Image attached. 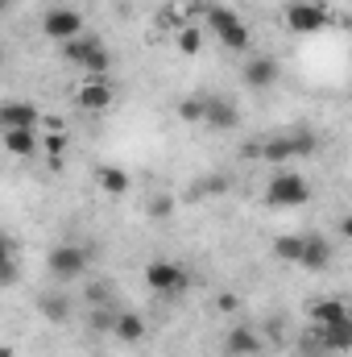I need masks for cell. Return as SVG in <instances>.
Segmentation results:
<instances>
[{
  "mask_svg": "<svg viewBox=\"0 0 352 357\" xmlns=\"http://www.w3.org/2000/svg\"><path fill=\"white\" fill-rule=\"evenodd\" d=\"M298 266L303 270H328L332 266V241H323V237H303Z\"/></svg>",
  "mask_w": 352,
  "mask_h": 357,
  "instance_id": "15",
  "label": "cell"
},
{
  "mask_svg": "<svg viewBox=\"0 0 352 357\" xmlns=\"http://www.w3.org/2000/svg\"><path fill=\"white\" fill-rule=\"evenodd\" d=\"M88 303H95V307L108 303V282H91L88 287Z\"/></svg>",
  "mask_w": 352,
  "mask_h": 357,
  "instance_id": "28",
  "label": "cell"
},
{
  "mask_svg": "<svg viewBox=\"0 0 352 357\" xmlns=\"http://www.w3.org/2000/svg\"><path fill=\"white\" fill-rule=\"evenodd\" d=\"M216 307H224V312H232V307H237V295H220V299H216Z\"/></svg>",
  "mask_w": 352,
  "mask_h": 357,
  "instance_id": "29",
  "label": "cell"
},
{
  "mask_svg": "<svg viewBox=\"0 0 352 357\" xmlns=\"http://www.w3.org/2000/svg\"><path fill=\"white\" fill-rule=\"evenodd\" d=\"M282 21L290 33H319V29H328V8L315 0H290L282 8Z\"/></svg>",
  "mask_w": 352,
  "mask_h": 357,
  "instance_id": "5",
  "label": "cell"
},
{
  "mask_svg": "<svg viewBox=\"0 0 352 357\" xmlns=\"http://www.w3.org/2000/svg\"><path fill=\"white\" fill-rule=\"evenodd\" d=\"M203 125H211V129H237L241 125V108L228 96H211V100H203Z\"/></svg>",
  "mask_w": 352,
  "mask_h": 357,
  "instance_id": "8",
  "label": "cell"
},
{
  "mask_svg": "<svg viewBox=\"0 0 352 357\" xmlns=\"http://www.w3.org/2000/svg\"><path fill=\"white\" fill-rule=\"evenodd\" d=\"M42 121V108L29 100H8L0 104V129H33Z\"/></svg>",
  "mask_w": 352,
  "mask_h": 357,
  "instance_id": "9",
  "label": "cell"
},
{
  "mask_svg": "<svg viewBox=\"0 0 352 357\" xmlns=\"http://www.w3.org/2000/svg\"><path fill=\"white\" fill-rule=\"evenodd\" d=\"M8 4H13V0H0V17H4V13H8Z\"/></svg>",
  "mask_w": 352,
  "mask_h": 357,
  "instance_id": "30",
  "label": "cell"
},
{
  "mask_svg": "<svg viewBox=\"0 0 352 357\" xmlns=\"http://www.w3.org/2000/svg\"><path fill=\"white\" fill-rule=\"evenodd\" d=\"M42 33L50 38V42H71V38H83V17L75 13V8H46V17H42Z\"/></svg>",
  "mask_w": 352,
  "mask_h": 357,
  "instance_id": "7",
  "label": "cell"
},
{
  "mask_svg": "<svg viewBox=\"0 0 352 357\" xmlns=\"http://www.w3.org/2000/svg\"><path fill=\"white\" fill-rule=\"evenodd\" d=\"M17 274H21V266H17L13 241H8V237H0V287H13V282H17Z\"/></svg>",
  "mask_w": 352,
  "mask_h": 357,
  "instance_id": "20",
  "label": "cell"
},
{
  "mask_svg": "<svg viewBox=\"0 0 352 357\" xmlns=\"http://www.w3.org/2000/svg\"><path fill=\"white\" fill-rule=\"evenodd\" d=\"M95 183H99L108 195H125V191H129V175H125L120 167H99V171H95Z\"/></svg>",
  "mask_w": 352,
  "mask_h": 357,
  "instance_id": "19",
  "label": "cell"
},
{
  "mask_svg": "<svg viewBox=\"0 0 352 357\" xmlns=\"http://www.w3.org/2000/svg\"><path fill=\"white\" fill-rule=\"evenodd\" d=\"M307 199H311V187H307V178L294 175V171H278L265 183V204L269 208H298Z\"/></svg>",
  "mask_w": 352,
  "mask_h": 357,
  "instance_id": "3",
  "label": "cell"
},
{
  "mask_svg": "<svg viewBox=\"0 0 352 357\" xmlns=\"http://www.w3.org/2000/svg\"><path fill=\"white\" fill-rule=\"evenodd\" d=\"M42 316H46V320H54V324H63V320H71V303H67L63 295H58V299H50V295H46V299H42Z\"/></svg>",
  "mask_w": 352,
  "mask_h": 357,
  "instance_id": "22",
  "label": "cell"
},
{
  "mask_svg": "<svg viewBox=\"0 0 352 357\" xmlns=\"http://www.w3.org/2000/svg\"><path fill=\"white\" fill-rule=\"evenodd\" d=\"M0 357H13V349H8V345H0Z\"/></svg>",
  "mask_w": 352,
  "mask_h": 357,
  "instance_id": "31",
  "label": "cell"
},
{
  "mask_svg": "<svg viewBox=\"0 0 352 357\" xmlns=\"http://www.w3.org/2000/svg\"><path fill=\"white\" fill-rule=\"evenodd\" d=\"M75 100H79V108H88V112H104V108H112L116 91L108 84V75H104V79H83L79 91H75Z\"/></svg>",
  "mask_w": 352,
  "mask_h": 357,
  "instance_id": "10",
  "label": "cell"
},
{
  "mask_svg": "<svg viewBox=\"0 0 352 357\" xmlns=\"http://www.w3.org/2000/svg\"><path fill=\"white\" fill-rule=\"evenodd\" d=\"M178 50H182V54H199V50H203V33H199L195 25H182V29H178Z\"/></svg>",
  "mask_w": 352,
  "mask_h": 357,
  "instance_id": "23",
  "label": "cell"
},
{
  "mask_svg": "<svg viewBox=\"0 0 352 357\" xmlns=\"http://www.w3.org/2000/svg\"><path fill=\"white\" fill-rule=\"evenodd\" d=\"M0 71H4V50H0Z\"/></svg>",
  "mask_w": 352,
  "mask_h": 357,
  "instance_id": "32",
  "label": "cell"
},
{
  "mask_svg": "<svg viewBox=\"0 0 352 357\" xmlns=\"http://www.w3.org/2000/svg\"><path fill=\"white\" fill-rule=\"evenodd\" d=\"M216 38H220V46H224V50H232V54H245V50L253 46V33H249V25H245V21H232V25L216 29Z\"/></svg>",
  "mask_w": 352,
  "mask_h": 357,
  "instance_id": "17",
  "label": "cell"
},
{
  "mask_svg": "<svg viewBox=\"0 0 352 357\" xmlns=\"http://www.w3.org/2000/svg\"><path fill=\"white\" fill-rule=\"evenodd\" d=\"M145 287L158 291V295H175V291H186V287H191V274L178 266V262L158 258V262L145 266Z\"/></svg>",
  "mask_w": 352,
  "mask_h": 357,
  "instance_id": "6",
  "label": "cell"
},
{
  "mask_svg": "<svg viewBox=\"0 0 352 357\" xmlns=\"http://www.w3.org/2000/svg\"><path fill=\"white\" fill-rule=\"evenodd\" d=\"M178 116H182L186 125H199V121H203V100H199V96L182 100V104H178Z\"/></svg>",
  "mask_w": 352,
  "mask_h": 357,
  "instance_id": "25",
  "label": "cell"
},
{
  "mask_svg": "<svg viewBox=\"0 0 352 357\" xmlns=\"http://www.w3.org/2000/svg\"><path fill=\"white\" fill-rule=\"evenodd\" d=\"M311 150H315V137L311 133H282V137H269V142L257 146V158L273 162V167H286L290 158L311 154Z\"/></svg>",
  "mask_w": 352,
  "mask_h": 357,
  "instance_id": "4",
  "label": "cell"
},
{
  "mask_svg": "<svg viewBox=\"0 0 352 357\" xmlns=\"http://www.w3.org/2000/svg\"><path fill=\"white\" fill-rule=\"evenodd\" d=\"M91 258H95V250H91V245L63 241V245H54V250H50L46 270H50V278H54V282H75V278H83V274H88Z\"/></svg>",
  "mask_w": 352,
  "mask_h": 357,
  "instance_id": "1",
  "label": "cell"
},
{
  "mask_svg": "<svg viewBox=\"0 0 352 357\" xmlns=\"http://www.w3.org/2000/svg\"><path fill=\"white\" fill-rule=\"evenodd\" d=\"M63 54H67V63L83 67L88 79H104L112 67V54L99 38H71V42H63Z\"/></svg>",
  "mask_w": 352,
  "mask_h": 357,
  "instance_id": "2",
  "label": "cell"
},
{
  "mask_svg": "<svg viewBox=\"0 0 352 357\" xmlns=\"http://www.w3.org/2000/svg\"><path fill=\"white\" fill-rule=\"evenodd\" d=\"M278 79H282V67H278V59H269V54H253V59L245 63V84H249V88L265 91V88H273Z\"/></svg>",
  "mask_w": 352,
  "mask_h": 357,
  "instance_id": "11",
  "label": "cell"
},
{
  "mask_svg": "<svg viewBox=\"0 0 352 357\" xmlns=\"http://www.w3.org/2000/svg\"><path fill=\"white\" fill-rule=\"evenodd\" d=\"M42 150H46V154H50V158H58V154H63V150H67V133H50V137H46V142H42Z\"/></svg>",
  "mask_w": 352,
  "mask_h": 357,
  "instance_id": "27",
  "label": "cell"
},
{
  "mask_svg": "<svg viewBox=\"0 0 352 357\" xmlns=\"http://www.w3.org/2000/svg\"><path fill=\"white\" fill-rule=\"evenodd\" d=\"M150 216H154V220H170V216H175V199H170V195L150 199Z\"/></svg>",
  "mask_w": 352,
  "mask_h": 357,
  "instance_id": "26",
  "label": "cell"
},
{
  "mask_svg": "<svg viewBox=\"0 0 352 357\" xmlns=\"http://www.w3.org/2000/svg\"><path fill=\"white\" fill-rule=\"evenodd\" d=\"M311 320H315V328L336 324V320H349V303L344 299H319V303H311Z\"/></svg>",
  "mask_w": 352,
  "mask_h": 357,
  "instance_id": "18",
  "label": "cell"
},
{
  "mask_svg": "<svg viewBox=\"0 0 352 357\" xmlns=\"http://www.w3.org/2000/svg\"><path fill=\"white\" fill-rule=\"evenodd\" d=\"M257 349H262V333L249 328V324H237V328L224 337V354L228 357H253Z\"/></svg>",
  "mask_w": 352,
  "mask_h": 357,
  "instance_id": "13",
  "label": "cell"
},
{
  "mask_svg": "<svg viewBox=\"0 0 352 357\" xmlns=\"http://www.w3.org/2000/svg\"><path fill=\"white\" fill-rule=\"evenodd\" d=\"M298 254H303V237L290 233V237H278V241H273V258H278V262H294V266H298Z\"/></svg>",
  "mask_w": 352,
  "mask_h": 357,
  "instance_id": "21",
  "label": "cell"
},
{
  "mask_svg": "<svg viewBox=\"0 0 352 357\" xmlns=\"http://www.w3.org/2000/svg\"><path fill=\"white\" fill-rule=\"evenodd\" d=\"M232 21H241V17H237L228 4H211V8H207V25H211V33L224 29V25H232Z\"/></svg>",
  "mask_w": 352,
  "mask_h": 357,
  "instance_id": "24",
  "label": "cell"
},
{
  "mask_svg": "<svg viewBox=\"0 0 352 357\" xmlns=\"http://www.w3.org/2000/svg\"><path fill=\"white\" fill-rule=\"evenodd\" d=\"M4 150H8L13 158H33V154L42 150V142H38L33 129H4Z\"/></svg>",
  "mask_w": 352,
  "mask_h": 357,
  "instance_id": "16",
  "label": "cell"
},
{
  "mask_svg": "<svg viewBox=\"0 0 352 357\" xmlns=\"http://www.w3.org/2000/svg\"><path fill=\"white\" fill-rule=\"evenodd\" d=\"M319 333V345H323V354L328 357H340L352 349V316L349 320H336V324H323V328H315Z\"/></svg>",
  "mask_w": 352,
  "mask_h": 357,
  "instance_id": "12",
  "label": "cell"
},
{
  "mask_svg": "<svg viewBox=\"0 0 352 357\" xmlns=\"http://www.w3.org/2000/svg\"><path fill=\"white\" fill-rule=\"evenodd\" d=\"M112 337L120 341V345H137L141 337H145V320L137 316V312H112Z\"/></svg>",
  "mask_w": 352,
  "mask_h": 357,
  "instance_id": "14",
  "label": "cell"
}]
</instances>
